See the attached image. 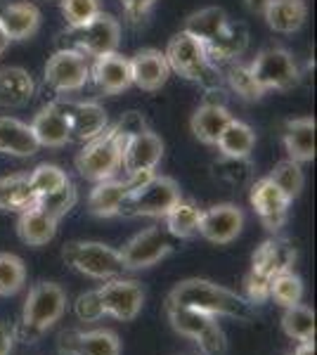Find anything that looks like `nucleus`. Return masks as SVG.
Masks as SVG:
<instances>
[{
    "label": "nucleus",
    "instance_id": "nucleus-1",
    "mask_svg": "<svg viewBox=\"0 0 317 355\" xmlns=\"http://www.w3.org/2000/svg\"><path fill=\"white\" fill-rule=\"evenodd\" d=\"M145 128V121L137 112H130L119 123L107 125L100 135L85 142V147L76 154V171L80 178L90 182H102L114 178L121 171L123 159V142L135 130Z\"/></svg>",
    "mask_w": 317,
    "mask_h": 355
},
{
    "label": "nucleus",
    "instance_id": "nucleus-2",
    "mask_svg": "<svg viewBox=\"0 0 317 355\" xmlns=\"http://www.w3.org/2000/svg\"><path fill=\"white\" fill-rule=\"evenodd\" d=\"M166 303L187 306L199 313H206L211 318H234V320H251L253 308L244 296L211 282V279L189 277L178 282L171 289Z\"/></svg>",
    "mask_w": 317,
    "mask_h": 355
},
{
    "label": "nucleus",
    "instance_id": "nucleus-3",
    "mask_svg": "<svg viewBox=\"0 0 317 355\" xmlns=\"http://www.w3.org/2000/svg\"><path fill=\"white\" fill-rule=\"evenodd\" d=\"M166 62L171 71L178 73L185 81L199 85L209 95H225V81L221 67H216L206 55L204 45L189 33L180 31L169 41L166 48Z\"/></svg>",
    "mask_w": 317,
    "mask_h": 355
},
{
    "label": "nucleus",
    "instance_id": "nucleus-4",
    "mask_svg": "<svg viewBox=\"0 0 317 355\" xmlns=\"http://www.w3.org/2000/svg\"><path fill=\"white\" fill-rule=\"evenodd\" d=\"M67 311V291L57 282H38L28 291L19 320V336L24 343H36Z\"/></svg>",
    "mask_w": 317,
    "mask_h": 355
},
{
    "label": "nucleus",
    "instance_id": "nucleus-5",
    "mask_svg": "<svg viewBox=\"0 0 317 355\" xmlns=\"http://www.w3.org/2000/svg\"><path fill=\"white\" fill-rule=\"evenodd\" d=\"M180 199V185L173 178L154 173L149 180L132 187L128 192L119 216H128V218H164Z\"/></svg>",
    "mask_w": 317,
    "mask_h": 355
},
{
    "label": "nucleus",
    "instance_id": "nucleus-6",
    "mask_svg": "<svg viewBox=\"0 0 317 355\" xmlns=\"http://www.w3.org/2000/svg\"><path fill=\"white\" fill-rule=\"evenodd\" d=\"M65 48L78 50L85 57H102L109 53H117L121 43V24L117 17L100 12L83 26H74L65 31Z\"/></svg>",
    "mask_w": 317,
    "mask_h": 355
},
{
    "label": "nucleus",
    "instance_id": "nucleus-7",
    "mask_svg": "<svg viewBox=\"0 0 317 355\" xmlns=\"http://www.w3.org/2000/svg\"><path fill=\"white\" fill-rule=\"evenodd\" d=\"M62 259L76 272L93 279H114L126 270L119 251L102 242H69L62 249Z\"/></svg>",
    "mask_w": 317,
    "mask_h": 355
},
{
    "label": "nucleus",
    "instance_id": "nucleus-8",
    "mask_svg": "<svg viewBox=\"0 0 317 355\" xmlns=\"http://www.w3.org/2000/svg\"><path fill=\"white\" fill-rule=\"evenodd\" d=\"M253 78L263 93L268 90H291L301 81L296 60L284 48H265L249 64Z\"/></svg>",
    "mask_w": 317,
    "mask_h": 355
},
{
    "label": "nucleus",
    "instance_id": "nucleus-9",
    "mask_svg": "<svg viewBox=\"0 0 317 355\" xmlns=\"http://www.w3.org/2000/svg\"><path fill=\"white\" fill-rule=\"evenodd\" d=\"M43 81L55 93H76L90 81L88 57L78 50H57L43 69Z\"/></svg>",
    "mask_w": 317,
    "mask_h": 355
},
{
    "label": "nucleus",
    "instance_id": "nucleus-10",
    "mask_svg": "<svg viewBox=\"0 0 317 355\" xmlns=\"http://www.w3.org/2000/svg\"><path fill=\"white\" fill-rule=\"evenodd\" d=\"M173 251V237L169 230L161 227H147V230L137 232L119 249V256L123 261L126 270H145V268L157 266Z\"/></svg>",
    "mask_w": 317,
    "mask_h": 355
},
{
    "label": "nucleus",
    "instance_id": "nucleus-11",
    "mask_svg": "<svg viewBox=\"0 0 317 355\" xmlns=\"http://www.w3.org/2000/svg\"><path fill=\"white\" fill-rule=\"evenodd\" d=\"M97 296L102 301L105 315L121 320V322H130L140 315L142 306H145V289L135 279H107V284H102L97 289Z\"/></svg>",
    "mask_w": 317,
    "mask_h": 355
},
{
    "label": "nucleus",
    "instance_id": "nucleus-12",
    "mask_svg": "<svg viewBox=\"0 0 317 355\" xmlns=\"http://www.w3.org/2000/svg\"><path fill=\"white\" fill-rule=\"evenodd\" d=\"M161 157H164V140L145 125V128L135 130V133H130L126 137L121 168L128 175L154 173Z\"/></svg>",
    "mask_w": 317,
    "mask_h": 355
},
{
    "label": "nucleus",
    "instance_id": "nucleus-13",
    "mask_svg": "<svg viewBox=\"0 0 317 355\" xmlns=\"http://www.w3.org/2000/svg\"><path fill=\"white\" fill-rule=\"evenodd\" d=\"M244 227V211L237 204H216L201 211L199 232L211 244H230Z\"/></svg>",
    "mask_w": 317,
    "mask_h": 355
},
{
    "label": "nucleus",
    "instance_id": "nucleus-14",
    "mask_svg": "<svg viewBox=\"0 0 317 355\" xmlns=\"http://www.w3.org/2000/svg\"><path fill=\"white\" fill-rule=\"evenodd\" d=\"M251 206L258 214V218L270 232H277L286 223V214H289L291 199L275 185L270 178H261L258 182L251 185Z\"/></svg>",
    "mask_w": 317,
    "mask_h": 355
},
{
    "label": "nucleus",
    "instance_id": "nucleus-15",
    "mask_svg": "<svg viewBox=\"0 0 317 355\" xmlns=\"http://www.w3.org/2000/svg\"><path fill=\"white\" fill-rule=\"evenodd\" d=\"M293 261H296V249L286 239H268L253 251L249 272L265 282H273L277 275L291 270Z\"/></svg>",
    "mask_w": 317,
    "mask_h": 355
},
{
    "label": "nucleus",
    "instance_id": "nucleus-16",
    "mask_svg": "<svg viewBox=\"0 0 317 355\" xmlns=\"http://www.w3.org/2000/svg\"><path fill=\"white\" fill-rule=\"evenodd\" d=\"M130 78L132 85H137L145 93H157L166 85L171 76V67L166 62V55L161 50L147 48L130 57Z\"/></svg>",
    "mask_w": 317,
    "mask_h": 355
},
{
    "label": "nucleus",
    "instance_id": "nucleus-17",
    "mask_svg": "<svg viewBox=\"0 0 317 355\" xmlns=\"http://www.w3.org/2000/svg\"><path fill=\"white\" fill-rule=\"evenodd\" d=\"M31 130L36 135L40 147H65L71 140V128H69L67 105L62 102H50L31 121Z\"/></svg>",
    "mask_w": 317,
    "mask_h": 355
},
{
    "label": "nucleus",
    "instance_id": "nucleus-18",
    "mask_svg": "<svg viewBox=\"0 0 317 355\" xmlns=\"http://www.w3.org/2000/svg\"><path fill=\"white\" fill-rule=\"evenodd\" d=\"M60 351L65 355H121V341L112 329L65 331Z\"/></svg>",
    "mask_w": 317,
    "mask_h": 355
},
{
    "label": "nucleus",
    "instance_id": "nucleus-19",
    "mask_svg": "<svg viewBox=\"0 0 317 355\" xmlns=\"http://www.w3.org/2000/svg\"><path fill=\"white\" fill-rule=\"evenodd\" d=\"M90 78L97 85V90L105 95H119L132 85L130 78V62L128 57L119 53H109L95 57V64L90 67Z\"/></svg>",
    "mask_w": 317,
    "mask_h": 355
},
{
    "label": "nucleus",
    "instance_id": "nucleus-20",
    "mask_svg": "<svg viewBox=\"0 0 317 355\" xmlns=\"http://www.w3.org/2000/svg\"><path fill=\"white\" fill-rule=\"evenodd\" d=\"M40 10L28 0L22 3H10L0 12V26L8 33L10 41H28L38 33L40 28Z\"/></svg>",
    "mask_w": 317,
    "mask_h": 355
},
{
    "label": "nucleus",
    "instance_id": "nucleus-21",
    "mask_svg": "<svg viewBox=\"0 0 317 355\" xmlns=\"http://www.w3.org/2000/svg\"><path fill=\"white\" fill-rule=\"evenodd\" d=\"M132 190V182L126 178V180H102L95 182L93 192L88 197V211L97 218H114V216L121 214V206H123L126 197Z\"/></svg>",
    "mask_w": 317,
    "mask_h": 355
},
{
    "label": "nucleus",
    "instance_id": "nucleus-22",
    "mask_svg": "<svg viewBox=\"0 0 317 355\" xmlns=\"http://www.w3.org/2000/svg\"><path fill=\"white\" fill-rule=\"evenodd\" d=\"M67 114L71 137L80 142L93 140L109 125L105 107H100L97 102H74V105H67Z\"/></svg>",
    "mask_w": 317,
    "mask_h": 355
},
{
    "label": "nucleus",
    "instance_id": "nucleus-23",
    "mask_svg": "<svg viewBox=\"0 0 317 355\" xmlns=\"http://www.w3.org/2000/svg\"><path fill=\"white\" fill-rule=\"evenodd\" d=\"M232 114H230L228 107L223 102H206L201 105L197 112L189 119V128H192V135L197 137L204 145H213L216 147L218 137L225 130V125L232 121Z\"/></svg>",
    "mask_w": 317,
    "mask_h": 355
},
{
    "label": "nucleus",
    "instance_id": "nucleus-24",
    "mask_svg": "<svg viewBox=\"0 0 317 355\" xmlns=\"http://www.w3.org/2000/svg\"><path fill=\"white\" fill-rule=\"evenodd\" d=\"M261 15L273 31L296 33L308 19V5L305 0H268Z\"/></svg>",
    "mask_w": 317,
    "mask_h": 355
},
{
    "label": "nucleus",
    "instance_id": "nucleus-25",
    "mask_svg": "<svg viewBox=\"0 0 317 355\" xmlns=\"http://www.w3.org/2000/svg\"><path fill=\"white\" fill-rule=\"evenodd\" d=\"M230 24H232V21L228 19L225 10H221V8H204V10H199V12H192L187 17L182 31L197 38L204 48H209L211 43H216L218 38H223L225 33H228Z\"/></svg>",
    "mask_w": 317,
    "mask_h": 355
},
{
    "label": "nucleus",
    "instance_id": "nucleus-26",
    "mask_svg": "<svg viewBox=\"0 0 317 355\" xmlns=\"http://www.w3.org/2000/svg\"><path fill=\"white\" fill-rule=\"evenodd\" d=\"M284 150L289 154L291 162L305 164L315 159V119L301 116L291 119L284 125Z\"/></svg>",
    "mask_w": 317,
    "mask_h": 355
},
{
    "label": "nucleus",
    "instance_id": "nucleus-27",
    "mask_svg": "<svg viewBox=\"0 0 317 355\" xmlns=\"http://www.w3.org/2000/svg\"><path fill=\"white\" fill-rule=\"evenodd\" d=\"M57 223L53 216H48L38 206H28L19 211V220H17V234L28 246H45L53 242L57 234Z\"/></svg>",
    "mask_w": 317,
    "mask_h": 355
},
{
    "label": "nucleus",
    "instance_id": "nucleus-28",
    "mask_svg": "<svg viewBox=\"0 0 317 355\" xmlns=\"http://www.w3.org/2000/svg\"><path fill=\"white\" fill-rule=\"evenodd\" d=\"M38 140L31 125L22 123L19 119L0 116V154L10 157H33L38 152Z\"/></svg>",
    "mask_w": 317,
    "mask_h": 355
},
{
    "label": "nucleus",
    "instance_id": "nucleus-29",
    "mask_svg": "<svg viewBox=\"0 0 317 355\" xmlns=\"http://www.w3.org/2000/svg\"><path fill=\"white\" fill-rule=\"evenodd\" d=\"M36 95L31 73L22 67L0 69V107H24Z\"/></svg>",
    "mask_w": 317,
    "mask_h": 355
},
{
    "label": "nucleus",
    "instance_id": "nucleus-30",
    "mask_svg": "<svg viewBox=\"0 0 317 355\" xmlns=\"http://www.w3.org/2000/svg\"><path fill=\"white\" fill-rule=\"evenodd\" d=\"M216 147L225 159H249V154L256 147V133L249 123L232 119L218 137Z\"/></svg>",
    "mask_w": 317,
    "mask_h": 355
},
{
    "label": "nucleus",
    "instance_id": "nucleus-31",
    "mask_svg": "<svg viewBox=\"0 0 317 355\" xmlns=\"http://www.w3.org/2000/svg\"><path fill=\"white\" fill-rule=\"evenodd\" d=\"M164 218H166V230H169L173 239H189L199 232L201 209L194 202L180 199Z\"/></svg>",
    "mask_w": 317,
    "mask_h": 355
},
{
    "label": "nucleus",
    "instance_id": "nucleus-32",
    "mask_svg": "<svg viewBox=\"0 0 317 355\" xmlns=\"http://www.w3.org/2000/svg\"><path fill=\"white\" fill-rule=\"evenodd\" d=\"M36 204V194L26 175L0 178V211H24Z\"/></svg>",
    "mask_w": 317,
    "mask_h": 355
},
{
    "label": "nucleus",
    "instance_id": "nucleus-33",
    "mask_svg": "<svg viewBox=\"0 0 317 355\" xmlns=\"http://www.w3.org/2000/svg\"><path fill=\"white\" fill-rule=\"evenodd\" d=\"M282 329L289 339L301 341H315V313L303 303L289 306L282 315Z\"/></svg>",
    "mask_w": 317,
    "mask_h": 355
},
{
    "label": "nucleus",
    "instance_id": "nucleus-34",
    "mask_svg": "<svg viewBox=\"0 0 317 355\" xmlns=\"http://www.w3.org/2000/svg\"><path fill=\"white\" fill-rule=\"evenodd\" d=\"M166 311H169V320H171V327L182 336H189V339H197V336L209 327L211 315L199 313L194 308L187 306H175V303H166Z\"/></svg>",
    "mask_w": 317,
    "mask_h": 355
},
{
    "label": "nucleus",
    "instance_id": "nucleus-35",
    "mask_svg": "<svg viewBox=\"0 0 317 355\" xmlns=\"http://www.w3.org/2000/svg\"><path fill=\"white\" fill-rule=\"evenodd\" d=\"M223 81L225 88H230L232 93H237L241 100L246 102H256L265 95L261 88H258L256 78H253L249 64H239V62H230L228 69L223 71Z\"/></svg>",
    "mask_w": 317,
    "mask_h": 355
},
{
    "label": "nucleus",
    "instance_id": "nucleus-36",
    "mask_svg": "<svg viewBox=\"0 0 317 355\" xmlns=\"http://www.w3.org/2000/svg\"><path fill=\"white\" fill-rule=\"evenodd\" d=\"M26 282V266L19 256L0 254V296L19 294Z\"/></svg>",
    "mask_w": 317,
    "mask_h": 355
},
{
    "label": "nucleus",
    "instance_id": "nucleus-37",
    "mask_svg": "<svg viewBox=\"0 0 317 355\" xmlns=\"http://www.w3.org/2000/svg\"><path fill=\"white\" fill-rule=\"evenodd\" d=\"M268 178L280 187L282 192L286 194V197L291 199V202L298 197V194H301L303 185H305V175H303L301 164L291 162V159H284V162H280Z\"/></svg>",
    "mask_w": 317,
    "mask_h": 355
},
{
    "label": "nucleus",
    "instance_id": "nucleus-38",
    "mask_svg": "<svg viewBox=\"0 0 317 355\" xmlns=\"http://www.w3.org/2000/svg\"><path fill=\"white\" fill-rule=\"evenodd\" d=\"M26 178H28V185H31V190L36 197H40V194H50V192L60 190V187H65L71 182L67 175V171L55 164H40L31 171V175H26Z\"/></svg>",
    "mask_w": 317,
    "mask_h": 355
},
{
    "label": "nucleus",
    "instance_id": "nucleus-39",
    "mask_svg": "<svg viewBox=\"0 0 317 355\" xmlns=\"http://www.w3.org/2000/svg\"><path fill=\"white\" fill-rule=\"evenodd\" d=\"M78 202V194H76V187L69 182V185L60 187V190L50 192V194H40V197H36V204L38 209H43L48 216H53L55 220H62L65 216L69 214V211L76 206Z\"/></svg>",
    "mask_w": 317,
    "mask_h": 355
},
{
    "label": "nucleus",
    "instance_id": "nucleus-40",
    "mask_svg": "<svg viewBox=\"0 0 317 355\" xmlns=\"http://www.w3.org/2000/svg\"><path fill=\"white\" fill-rule=\"evenodd\" d=\"M270 299L275 303H280L282 308H289L301 303L303 299V282L298 275H293L291 270L277 275V277L270 282Z\"/></svg>",
    "mask_w": 317,
    "mask_h": 355
},
{
    "label": "nucleus",
    "instance_id": "nucleus-41",
    "mask_svg": "<svg viewBox=\"0 0 317 355\" xmlns=\"http://www.w3.org/2000/svg\"><path fill=\"white\" fill-rule=\"evenodd\" d=\"M102 12L100 0H62V15H65L69 28L83 26L93 17Z\"/></svg>",
    "mask_w": 317,
    "mask_h": 355
},
{
    "label": "nucleus",
    "instance_id": "nucleus-42",
    "mask_svg": "<svg viewBox=\"0 0 317 355\" xmlns=\"http://www.w3.org/2000/svg\"><path fill=\"white\" fill-rule=\"evenodd\" d=\"M197 346L201 355H225L228 351V339H225V331L216 320H211L209 327H206L201 334L197 336Z\"/></svg>",
    "mask_w": 317,
    "mask_h": 355
},
{
    "label": "nucleus",
    "instance_id": "nucleus-43",
    "mask_svg": "<svg viewBox=\"0 0 317 355\" xmlns=\"http://www.w3.org/2000/svg\"><path fill=\"white\" fill-rule=\"evenodd\" d=\"M74 313H76L80 322H97L100 318H105V308H102V301L97 296V289L80 294L74 303Z\"/></svg>",
    "mask_w": 317,
    "mask_h": 355
},
{
    "label": "nucleus",
    "instance_id": "nucleus-44",
    "mask_svg": "<svg viewBox=\"0 0 317 355\" xmlns=\"http://www.w3.org/2000/svg\"><path fill=\"white\" fill-rule=\"evenodd\" d=\"M154 3H157V0H121V8H123L128 21H132V24H140V21H145L149 10L154 8Z\"/></svg>",
    "mask_w": 317,
    "mask_h": 355
},
{
    "label": "nucleus",
    "instance_id": "nucleus-45",
    "mask_svg": "<svg viewBox=\"0 0 317 355\" xmlns=\"http://www.w3.org/2000/svg\"><path fill=\"white\" fill-rule=\"evenodd\" d=\"M12 343H15V331L5 327V324H0V355H10Z\"/></svg>",
    "mask_w": 317,
    "mask_h": 355
},
{
    "label": "nucleus",
    "instance_id": "nucleus-46",
    "mask_svg": "<svg viewBox=\"0 0 317 355\" xmlns=\"http://www.w3.org/2000/svg\"><path fill=\"white\" fill-rule=\"evenodd\" d=\"M293 355H315V341H301Z\"/></svg>",
    "mask_w": 317,
    "mask_h": 355
},
{
    "label": "nucleus",
    "instance_id": "nucleus-47",
    "mask_svg": "<svg viewBox=\"0 0 317 355\" xmlns=\"http://www.w3.org/2000/svg\"><path fill=\"white\" fill-rule=\"evenodd\" d=\"M265 5H268V0H246V8H249L251 12H263Z\"/></svg>",
    "mask_w": 317,
    "mask_h": 355
},
{
    "label": "nucleus",
    "instance_id": "nucleus-48",
    "mask_svg": "<svg viewBox=\"0 0 317 355\" xmlns=\"http://www.w3.org/2000/svg\"><path fill=\"white\" fill-rule=\"evenodd\" d=\"M10 43H12V41H10L8 33H5V31H3V26H0V57L5 55V50L10 48Z\"/></svg>",
    "mask_w": 317,
    "mask_h": 355
},
{
    "label": "nucleus",
    "instance_id": "nucleus-49",
    "mask_svg": "<svg viewBox=\"0 0 317 355\" xmlns=\"http://www.w3.org/2000/svg\"><path fill=\"white\" fill-rule=\"evenodd\" d=\"M286 355H293V353H286Z\"/></svg>",
    "mask_w": 317,
    "mask_h": 355
}]
</instances>
